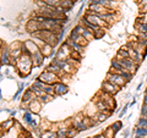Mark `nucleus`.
Here are the masks:
<instances>
[{"mask_svg": "<svg viewBox=\"0 0 147 138\" xmlns=\"http://www.w3.org/2000/svg\"><path fill=\"white\" fill-rule=\"evenodd\" d=\"M79 132H80V131L77 130V128H75L74 126L69 127V128H67V138H72V137H75Z\"/></svg>", "mask_w": 147, "mask_h": 138, "instance_id": "13", "label": "nucleus"}, {"mask_svg": "<svg viewBox=\"0 0 147 138\" xmlns=\"http://www.w3.org/2000/svg\"><path fill=\"white\" fill-rule=\"evenodd\" d=\"M22 52H24V53H28V54H31V55H33L34 53L39 52V47L33 42V39L30 38V39H26L25 42H24Z\"/></svg>", "mask_w": 147, "mask_h": 138, "instance_id": "5", "label": "nucleus"}, {"mask_svg": "<svg viewBox=\"0 0 147 138\" xmlns=\"http://www.w3.org/2000/svg\"><path fill=\"white\" fill-rule=\"evenodd\" d=\"M15 120L13 119H9V120H6V121H4L3 123H1V130L4 131H9V130H11V128L15 126Z\"/></svg>", "mask_w": 147, "mask_h": 138, "instance_id": "9", "label": "nucleus"}, {"mask_svg": "<svg viewBox=\"0 0 147 138\" xmlns=\"http://www.w3.org/2000/svg\"><path fill=\"white\" fill-rule=\"evenodd\" d=\"M100 90H103V92H105V93L115 96L121 90V88L115 86V84H113V83H110V82H108V81H104L102 83V88H100Z\"/></svg>", "mask_w": 147, "mask_h": 138, "instance_id": "4", "label": "nucleus"}, {"mask_svg": "<svg viewBox=\"0 0 147 138\" xmlns=\"http://www.w3.org/2000/svg\"><path fill=\"white\" fill-rule=\"evenodd\" d=\"M105 81L110 82V83L115 84L118 87H120V88H123V87H125L126 83H127V80L125 77H123L120 75H118V73H114V72H108L107 76H105Z\"/></svg>", "mask_w": 147, "mask_h": 138, "instance_id": "2", "label": "nucleus"}, {"mask_svg": "<svg viewBox=\"0 0 147 138\" xmlns=\"http://www.w3.org/2000/svg\"><path fill=\"white\" fill-rule=\"evenodd\" d=\"M39 50H40V53H42L44 56L48 59V58H50V56L53 55V53H54V47H53V45H50V44H48V43H45Z\"/></svg>", "mask_w": 147, "mask_h": 138, "instance_id": "8", "label": "nucleus"}, {"mask_svg": "<svg viewBox=\"0 0 147 138\" xmlns=\"http://www.w3.org/2000/svg\"><path fill=\"white\" fill-rule=\"evenodd\" d=\"M112 127H113V130L118 132V131H120V128L123 127V122L121 121H115V122H113L112 123Z\"/></svg>", "mask_w": 147, "mask_h": 138, "instance_id": "15", "label": "nucleus"}, {"mask_svg": "<svg viewBox=\"0 0 147 138\" xmlns=\"http://www.w3.org/2000/svg\"><path fill=\"white\" fill-rule=\"evenodd\" d=\"M86 138H92V137H86Z\"/></svg>", "mask_w": 147, "mask_h": 138, "instance_id": "18", "label": "nucleus"}, {"mask_svg": "<svg viewBox=\"0 0 147 138\" xmlns=\"http://www.w3.org/2000/svg\"><path fill=\"white\" fill-rule=\"evenodd\" d=\"M141 114H142V115H147V105H146V104H144V107H142Z\"/></svg>", "mask_w": 147, "mask_h": 138, "instance_id": "16", "label": "nucleus"}, {"mask_svg": "<svg viewBox=\"0 0 147 138\" xmlns=\"http://www.w3.org/2000/svg\"><path fill=\"white\" fill-rule=\"evenodd\" d=\"M42 138H58V133L57 131H53V130H48V131H44L42 135H40Z\"/></svg>", "mask_w": 147, "mask_h": 138, "instance_id": "10", "label": "nucleus"}, {"mask_svg": "<svg viewBox=\"0 0 147 138\" xmlns=\"http://www.w3.org/2000/svg\"><path fill=\"white\" fill-rule=\"evenodd\" d=\"M82 36H84V37H85V38H86L87 40H88V42H91V40H93V39H96V38H94V34H93V33H92V32H91V31H88V29H86V31L84 32V34H82Z\"/></svg>", "mask_w": 147, "mask_h": 138, "instance_id": "14", "label": "nucleus"}, {"mask_svg": "<svg viewBox=\"0 0 147 138\" xmlns=\"http://www.w3.org/2000/svg\"><path fill=\"white\" fill-rule=\"evenodd\" d=\"M54 90H55V96H61L64 94H66L67 93V84L65 83H63V82H58V83H55L54 84Z\"/></svg>", "mask_w": 147, "mask_h": 138, "instance_id": "6", "label": "nucleus"}, {"mask_svg": "<svg viewBox=\"0 0 147 138\" xmlns=\"http://www.w3.org/2000/svg\"><path fill=\"white\" fill-rule=\"evenodd\" d=\"M92 138H105V136L102 133V135H97V136H94V137H92Z\"/></svg>", "mask_w": 147, "mask_h": 138, "instance_id": "17", "label": "nucleus"}, {"mask_svg": "<svg viewBox=\"0 0 147 138\" xmlns=\"http://www.w3.org/2000/svg\"><path fill=\"white\" fill-rule=\"evenodd\" d=\"M53 98H54L53 95H50V94H47V93H45L44 95L39 96L38 99L40 100V102H42V104H47V103H49V102H52V100H53Z\"/></svg>", "mask_w": 147, "mask_h": 138, "instance_id": "12", "label": "nucleus"}, {"mask_svg": "<svg viewBox=\"0 0 147 138\" xmlns=\"http://www.w3.org/2000/svg\"><path fill=\"white\" fill-rule=\"evenodd\" d=\"M40 29H42V22L38 21L36 17H31L26 21L25 31L27 32V33L32 34V33H34V32H37V31H40Z\"/></svg>", "mask_w": 147, "mask_h": 138, "instance_id": "3", "label": "nucleus"}, {"mask_svg": "<svg viewBox=\"0 0 147 138\" xmlns=\"http://www.w3.org/2000/svg\"><path fill=\"white\" fill-rule=\"evenodd\" d=\"M42 102L39 99H34L28 104V110L33 114H39V111L42 110Z\"/></svg>", "mask_w": 147, "mask_h": 138, "instance_id": "7", "label": "nucleus"}, {"mask_svg": "<svg viewBox=\"0 0 147 138\" xmlns=\"http://www.w3.org/2000/svg\"><path fill=\"white\" fill-rule=\"evenodd\" d=\"M38 80H40L42 82H44V83H47V84H55V83H58V82H60V78H59V76L57 75V73L50 72L48 70L40 72L39 76H38Z\"/></svg>", "mask_w": 147, "mask_h": 138, "instance_id": "1", "label": "nucleus"}, {"mask_svg": "<svg viewBox=\"0 0 147 138\" xmlns=\"http://www.w3.org/2000/svg\"><path fill=\"white\" fill-rule=\"evenodd\" d=\"M115 131L113 130V127L112 126H109V127H107L104 130V132H103V135L105 136V138H114V136H115Z\"/></svg>", "mask_w": 147, "mask_h": 138, "instance_id": "11", "label": "nucleus"}]
</instances>
